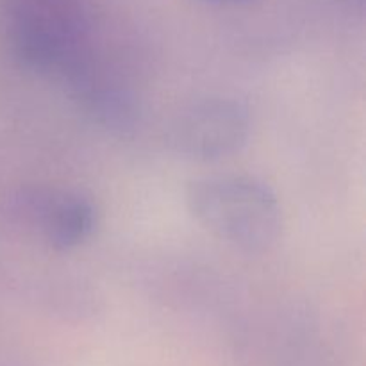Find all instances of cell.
I'll list each match as a JSON object with an SVG mask.
<instances>
[{
    "instance_id": "6da1fadb",
    "label": "cell",
    "mask_w": 366,
    "mask_h": 366,
    "mask_svg": "<svg viewBox=\"0 0 366 366\" xmlns=\"http://www.w3.org/2000/svg\"><path fill=\"white\" fill-rule=\"evenodd\" d=\"M84 0H6V34L21 66L61 84L93 63Z\"/></svg>"
},
{
    "instance_id": "7a4b0ae2",
    "label": "cell",
    "mask_w": 366,
    "mask_h": 366,
    "mask_svg": "<svg viewBox=\"0 0 366 366\" xmlns=\"http://www.w3.org/2000/svg\"><path fill=\"white\" fill-rule=\"evenodd\" d=\"M186 207L200 227L243 252H267L281 238V202L267 182L252 175L195 179L186 188Z\"/></svg>"
},
{
    "instance_id": "3957f363",
    "label": "cell",
    "mask_w": 366,
    "mask_h": 366,
    "mask_svg": "<svg viewBox=\"0 0 366 366\" xmlns=\"http://www.w3.org/2000/svg\"><path fill=\"white\" fill-rule=\"evenodd\" d=\"M252 129L249 107L238 99L209 95L186 104L167 129L174 154L197 163H213L238 154Z\"/></svg>"
},
{
    "instance_id": "277c9868",
    "label": "cell",
    "mask_w": 366,
    "mask_h": 366,
    "mask_svg": "<svg viewBox=\"0 0 366 366\" xmlns=\"http://www.w3.org/2000/svg\"><path fill=\"white\" fill-rule=\"evenodd\" d=\"M11 214L25 232L57 252L77 249L88 242L99 220L92 199L49 186L20 189L11 200Z\"/></svg>"
},
{
    "instance_id": "5b68a950",
    "label": "cell",
    "mask_w": 366,
    "mask_h": 366,
    "mask_svg": "<svg viewBox=\"0 0 366 366\" xmlns=\"http://www.w3.org/2000/svg\"><path fill=\"white\" fill-rule=\"evenodd\" d=\"M66 89L88 120L106 131H132L139 122V102L120 81L104 75L95 63L66 82Z\"/></svg>"
},
{
    "instance_id": "8992f818",
    "label": "cell",
    "mask_w": 366,
    "mask_h": 366,
    "mask_svg": "<svg viewBox=\"0 0 366 366\" xmlns=\"http://www.w3.org/2000/svg\"><path fill=\"white\" fill-rule=\"evenodd\" d=\"M199 2L206 4V6H214V7H238V6H247V4L254 2V0H199Z\"/></svg>"
}]
</instances>
